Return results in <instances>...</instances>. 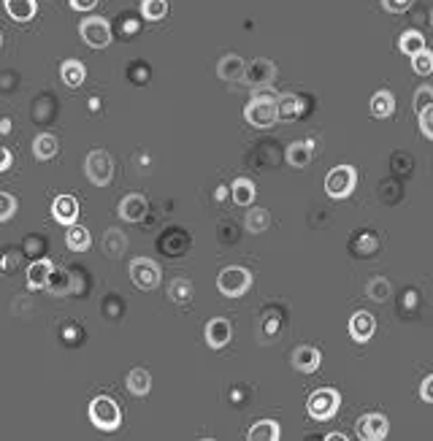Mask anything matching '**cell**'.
I'll list each match as a JSON object with an SVG mask.
<instances>
[{"label": "cell", "mask_w": 433, "mask_h": 441, "mask_svg": "<svg viewBox=\"0 0 433 441\" xmlns=\"http://www.w3.org/2000/svg\"><path fill=\"white\" fill-rule=\"evenodd\" d=\"M314 158V141L306 139V141H295V144H290L288 146V162L292 168H306Z\"/></svg>", "instance_id": "2e32d148"}, {"label": "cell", "mask_w": 433, "mask_h": 441, "mask_svg": "<svg viewBox=\"0 0 433 441\" xmlns=\"http://www.w3.org/2000/svg\"><path fill=\"white\" fill-rule=\"evenodd\" d=\"M8 168H11V152L0 146V171H8Z\"/></svg>", "instance_id": "ee69618b"}, {"label": "cell", "mask_w": 433, "mask_h": 441, "mask_svg": "<svg viewBox=\"0 0 433 441\" xmlns=\"http://www.w3.org/2000/svg\"><path fill=\"white\" fill-rule=\"evenodd\" d=\"M33 155H36V160H52L57 155V139L49 136V133L36 136V141H33Z\"/></svg>", "instance_id": "4316f807"}, {"label": "cell", "mask_w": 433, "mask_h": 441, "mask_svg": "<svg viewBox=\"0 0 433 441\" xmlns=\"http://www.w3.org/2000/svg\"><path fill=\"white\" fill-rule=\"evenodd\" d=\"M355 184H357V174H355V168H352V165H336L328 176H325V192H328L330 198H336V201H339V198H347V195H352Z\"/></svg>", "instance_id": "277c9868"}, {"label": "cell", "mask_w": 433, "mask_h": 441, "mask_svg": "<svg viewBox=\"0 0 433 441\" xmlns=\"http://www.w3.org/2000/svg\"><path fill=\"white\" fill-rule=\"evenodd\" d=\"M366 293H369V298L376 303H385L390 301V279H385V276H374V279H369V284H366Z\"/></svg>", "instance_id": "83f0119b"}, {"label": "cell", "mask_w": 433, "mask_h": 441, "mask_svg": "<svg viewBox=\"0 0 433 441\" xmlns=\"http://www.w3.org/2000/svg\"><path fill=\"white\" fill-rule=\"evenodd\" d=\"M269 222H271V214L266 209H249V214H247L249 233H263V230L269 227Z\"/></svg>", "instance_id": "1f68e13d"}, {"label": "cell", "mask_w": 433, "mask_h": 441, "mask_svg": "<svg viewBox=\"0 0 433 441\" xmlns=\"http://www.w3.org/2000/svg\"><path fill=\"white\" fill-rule=\"evenodd\" d=\"M104 252L108 258H122L125 249H127V236H125L120 227H108L104 233Z\"/></svg>", "instance_id": "44dd1931"}, {"label": "cell", "mask_w": 433, "mask_h": 441, "mask_svg": "<svg viewBox=\"0 0 433 441\" xmlns=\"http://www.w3.org/2000/svg\"><path fill=\"white\" fill-rule=\"evenodd\" d=\"M84 174L95 187H108L114 179V160L106 149H92L84 160Z\"/></svg>", "instance_id": "7a4b0ae2"}, {"label": "cell", "mask_w": 433, "mask_h": 441, "mask_svg": "<svg viewBox=\"0 0 433 441\" xmlns=\"http://www.w3.org/2000/svg\"><path fill=\"white\" fill-rule=\"evenodd\" d=\"M230 192H233V201L239 203V206H249V203L255 201V184L249 179H236L233 187H230Z\"/></svg>", "instance_id": "f546056e"}, {"label": "cell", "mask_w": 433, "mask_h": 441, "mask_svg": "<svg viewBox=\"0 0 433 441\" xmlns=\"http://www.w3.org/2000/svg\"><path fill=\"white\" fill-rule=\"evenodd\" d=\"M249 284H252V274H249L247 268H239V265H230V268H225V271L217 276V287H220V293L227 295V298L244 295L249 290Z\"/></svg>", "instance_id": "5b68a950"}, {"label": "cell", "mask_w": 433, "mask_h": 441, "mask_svg": "<svg viewBox=\"0 0 433 441\" xmlns=\"http://www.w3.org/2000/svg\"><path fill=\"white\" fill-rule=\"evenodd\" d=\"M52 271H55V262L46 260V258L30 262V268H27V287H30V290H43V287L49 284Z\"/></svg>", "instance_id": "9a60e30c"}, {"label": "cell", "mask_w": 433, "mask_h": 441, "mask_svg": "<svg viewBox=\"0 0 433 441\" xmlns=\"http://www.w3.org/2000/svg\"><path fill=\"white\" fill-rule=\"evenodd\" d=\"M71 6H73L76 11H90V8L98 6V0H71Z\"/></svg>", "instance_id": "7bdbcfd3"}, {"label": "cell", "mask_w": 433, "mask_h": 441, "mask_svg": "<svg viewBox=\"0 0 433 441\" xmlns=\"http://www.w3.org/2000/svg\"><path fill=\"white\" fill-rule=\"evenodd\" d=\"M252 98H269V101H279V95H276L271 87H255V90H252Z\"/></svg>", "instance_id": "60d3db41"}, {"label": "cell", "mask_w": 433, "mask_h": 441, "mask_svg": "<svg viewBox=\"0 0 433 441\" xmlns=\"http://www.w3.org/2000/svg\"><path fill=\"white\" fill-rule=\"evenodd\" d=\"M146 211H149V203L141 192H130L120 203V217L125 222H141L146 217Z\"/></svg>", "instance_id": "8fae6325"}, {"label": "cell", "mask_w": 433, "mask_h": 441, "mask_svg": "<svg viewBox=\"0 0 433 441\" xmlns=\"http://www.w3.org/2000/svg\"><path fill=\"white\" fill-rule=\"evenodd\" d=\"M320 360L322 358H320V352L314 346H298L295 355H292V368L301 371V374H311V371L320 368Z\"/></svg>", "instance_id": "e0dca14e"}, {"label": "cell", "mask_w": 433, "mask_h": 441, "mask_svg": "<svg viewBox=\"0 0 433 441\" xmlns=\"http://www.w3.org/2000/svg\"><path fill=\"white\" fill-rule=\"evenodd\" d=\"M247 74V62L241 60L239 55H225L222 60L217 62V76L225 81H244Z\"/></svg>", "instance_id": "4fadbf2b"}, {"label": "cell", "mask_w": 433, "mask_h": 441, "mask_svg": "<svg viewBox=\"0 0 433 441\" xmlns=\"http://www.w3.org/2000/svg\"><path fill=\"white\" fill-rule=\"evenodd\" d=\"M65 244H68V249L71 252H87L90 246H92V236H90V230L84 227V225H68V233H65Z\"/></svg>", "instance_id": "ffe728a7"}, {"label": "cell", "mask_w": 433, "mask_h": 441, "mask_svg": "<svg viewBox=\"0 0 433 441\" xmlns=\"http://www.w3.org/2000/svg\"><path fill=\"white\" fill-rule=\"evenodd\" d=\"M355 249L363 252V255H366V252H374V249H376V236H374V233H357V236H355Z\"/></svg>", "instance_id": "74e56055"}, {"label": "cell", "mask_w": 433, "mask_h": 441, "mask_svg": "<svg viewBox=\"0 0 433 441\" xmlns=\"http://www.w3.org/2000/svg\"><path fill=\"white\" fill-rule=\"evenodd\" d=\"M339 393L336 390H330V387H320V390H314L309 396V403H306V412L311 414V420H320L325 422L330 420L336 412H339Z\"/></svg>", "instance_id": "3957f363"}, {"label": "cell", "mask_w": 433, "mask_h": 441, "mask_svg": "<svg viewBox=\"0 0 433 441\" xmlns=\"http://www.w3.org/2000/svg\"><path fill=\"white\" fill-rule=\"evenodd\" d=\"M414 301H417V295H414V293H409V295H406V306H414Z\"/></svg>", "instance_id": "bcb514c9"}, {"label": "cell", "mask_w": 433, "mask_h": 441, "mask_svg": "<svg viewBox=\"0 0 433 441\" xmlns=\"http://www.w3.org/2000/svg\"><path fill=\"white\" fill-rule=\"evenodd\" d=\"M0 46H3V33H0Z\"/></svg>", "instance_id": "c3c4849f"}, {"label": "cell", "mask_w": 433, "mask_h": 441, "mask_svg": "<svg viewBox=\"0 0 433 441\" xmlns=\"http://www.w3.org/2000/svg\"><path fill=\"white\" fill-rule=\"evenodd\" d=\"M420 130H423L425 139L433 141V106L425 108V111H420Z\"/></svg>", "instance_id": "f35d334b"}, {"label": "cell", "mask_w": 433, "mask_h": 441, "mask_svg": "<svg viewBox=\"0 0 433 441\" xmlns=\"http://www.w3.org/2000/svg\"><path fill=\"white\" fill-rule=\"evenodd\" d=\"M420 396H423V401L433 403V377H428V379L423 382V387H420Z\"/></svg>", "instance_id": "b9f144b4"}, {"label": "cell", "mask_w": 433, "mask_h": 441, "mask_svg": "<svg viewBox=\"0 0 433 441\" xmlns=\"http://www.w3.org/2000/svg\"><path fill=\"white\" fill-rule=\"evenodd\" d=\"M431 24H433V11H431Z\"/></svg>", "instance_id": "f907efd6"}, {"label": "cell", "mask_w": 433, "mask_h": 441, "mask_svg": "<svg viewBox=\"0 0 433 441\" xmlns=\"http://www.w3.org/2000/svg\"><path fill=\"white\" fill-rule=\"evenodd\" d=\"M90 420H92V425L98 430H117L120 422H122V412H120V406H117L114 398L98 396L90 403Z\"/></svg>", "instance_id": "6da1fadb"}, {"label": "cell", "mask_w": 433, "mask_h": 441, "mask_svg": "<svg viewBox=\"0 0 433 441\" xmlns=\"http://www.w3.org/2000/svg\"><path fill=\"white\" fill-rule=\"evenodd\" d=\"M249 441H276L279 439V425L274 420H260L249 428L247 433Z\"/></svg>", "instance_id": "d4e9b609"}, {"label": "cell", "mask_w": 433, "mask_h": 441, "mask_svg": "<svg viewBox=\"0 0 433 441\" xmlns=\"http://www.w3.org/2000/svg\"><path fill=\"white\" fill-rule=\"evenodd\" d=\"M52 217L60 225H73L79 217V201L73 195H57L52 203Z\"/></svg>", "instance_id": "7c38bea8"}, {"label": "cell", "mask_w": 433, "mask_h": 441, "mask_svg": "<svg viewBox=\"0 0 433 441\" xmlns=\"http://www.w3.org/2000/svg\"><path fill=\"white\" fill-rule=\"evenodd\" d=\"M60 79L65 81V87H82L87 79V71L79 60H65L60 65Z\"/></svg>", "instance_id": "603a6c76"}, {"label": "cell", "mask_w": 433, "mask_h": 441, "mask_svg": "<svg viewBox=\"0 0 433 441\" xmlns=\"http://www.w3.org/2000/svg\"><path fill=\"white\" fill-rule=\"evenodd\" d=\"M341 439H344L341 433H330V436H328V441H341Z\"/></svg>", "instance_id": "7dc6e473"}, {"label": "cell", "mask_w": 433, "mask_h": 441, "mask_svg": "<svg viewBox=\"0 0 433 441\" xmlns=\"http://www.w3.org/2000/svg\"><path fill=\"white\" fill-rule=\"evenodd\" d=\"M412 68H414V74H420V76H431L433 74V52H428V49L417 52V55L412 57Z\"/></svg>", "instance_id": "836d02e7"}, {"label": "cell", "mask_w": 433, "mask_h": 441, "mask_svg": "<svg viewBox=\"0 0 433 441\" xmlns=\"http://www.w3.org/2000/svg\"><path fill=\"white\" fill-rule=\"evenodd\" d=\"M244 117H247L249 125L255 127H271L274 122L279 120L276 117V101H269V98H252L244 108Z\"/></svg>", "instance_id": "ba28073f"}, {"label": "cell", "mask_w": 433, "mask_h": 441, "mask_svg": "<svg viewBox=\"0 0 433 441\" xmlns=\"http://www.w3.org/2000/svg\"><path fill=\"white\" fill-rule=\"evenodd\" d=\"M71 276L65 274V271H52V276H49V284H46V290L49 293H55V295H62V293H68L71 290Z\"/></svg>", "instance_id": "e575fe53"}, {"label": "cell", "mask_w": 433, "mask_h": 441, "mask_svg": "<svg viewBox=\"0 0 433 441\" xmlns=\"http://www.w3.org/2000/svg\"><path fill=\"white\" fill-rule=\"evenodd\" d=\"M304 114V101L298 95H279L276 101V117L282 122H295Z\"/></svg>", "instance_id": "ac0fdd59"}, {"label": "cell", "mask_w": 433, "mask_h": 441, "mask_svg": "<svg viewBox=\"0 0 433 441\" xmlns=\"http://www.w3.org/2000/svg\"><path fill=\"white\" fill-rule=\"evenodd\" d=\"M0 271H3V258H0Z\"/></svg>", "instance_id": "681fc988"}, {"label": "cell", "mask_w": 433, "mask_h": 441, "mask_svg": "<svg viewBox=\"0 0 433 441\" xmlns=\"http://www.w3.org/2000/svg\"><path fill=\"white\" fill-rule=\"evenodd\" d=\"M276 76V65L266 57H257V60L247 65V74H244V81H249L252 87H269L271 81Z\"/></svg>", "instance_id": "30bf717a"}, {"label": "cell", "mask_w": 433, "mask_h": 441, "mask_svg": "<svg viewBox=\"0 0 433 441\" xmlns=\"http://www.w3.org/2000/svg\"><path fill=\"white\" fill-rule=\"evenodd\" d=\"M412 3L414 0H382V6H385L390 14H404V11H409Z\"/></svg>", "instance_id": "ab89813d"}, {"label": "cell", "mask_w": 433, "mask_h": 441, "mask_svg": "<svg viewBox=\"0 0 433 441\" xmlns=\"http://www.w3.org/2000/svg\"><path fill=\"white\" fill-rule=\"evenodd\" d=\"M398 46H401V52H404V55L414 57L417 52H423V49H425V36H423V33H417V30H406V33L401 36V41H398Z\"/></svg>", "instance_id": "f1b7e54d"}, {"label": "cell", "mask_w": 433, "mask_h": 441, "mask_svg": "<svg viewBox=\"0 0 433 441\" xmlns=\"http://www.w3.org/2000/svg\"><path fill=\"white\" fill-rule=\"evenodd\" d=\"M371 114L376 120H388L395 114V98H392L388 90H379L371 98Z\"/></svg>", "instance_id": "cb8c5ba5"}, {"label": "cell", "mask_w": 433, "mask_h": 441, "mask_svg": "<svg viewBox=\"0 0 433 441\" xmlns=\"http://www.w3.org/2000/svg\"><path fill=\"white\" fill-rule=\"evenodd\" d=\"M79 33L87 46L92 49H106L111 43V27L104 17H87V20L79 24Z\"/></svg>", "instance_id": "52a82bcc"}, {"label": "cell", "mask_w": 433, "mask_h": 441, "mask_svg": "<svg viewBox=\"0 0 433 441\" xmlns=\"http://www.w3.org/2000/svg\"><path fill=\"white\" fill-rule=\"evenodd\" d=\"M141 14L149 22L163 20L165 14H168V3L165 0H141Z\"/></svg>", "instance_id": "d6a6232c"}, {"label": "cell", "mask_w": 433, "mask_h": 441, "mask_svg": "<svg viewBox=\"0 0 433 441\" xmlns=\"http://www.w3.org/2000/svg\"><path fill=\"white\" fill-rule=\"evenodd\" d=\"M14 211H17V198L8 192H0V222L11 220Z\"/></svg>", "instance_id": "8d00e7d4"}, {"label": "cell", "mask_w": 433, "mask_h": 441, "mask_svg": "<svg viewBox=\"0 0 433 441\" xmlns=\"http://www.w3.org/2000/svg\"><path fill=\"white\" fill-rule=\"evenodd\" d=\"M127 390H130L133 396H146V393L152 390V377H149V371H146V368H133V371L127 374Z\"/></svg>", "instance_id": "484cf974"}, {"label": "cell", "mask_w": 433, "mask_h": 441, "mask_svg": "<svg viewBox=\"0 0 433 441\" xmlns=\"http://www.w3.org/2000/svg\"><path fill=\"white\" fill-rule=\"evenodd\" d=\"M390 425L385 420V414H366L357 420V436L363 441H382L388 436Z\"/></svg>", "instance_id": "9c48e42d"}, {"label": "cell", "mask_w": 433, "mask_h": 441, "mask_svg": "<svg viewBox=\"0 0 433 441\" xmlns=\"http://www.w3.org/2000/svg\"><path fill=\"white\" fill-rule=\"evenodd\" d=\"M3 6L14 22H30L36 17V0H3Z\"/></svg>", "instance_id": "7402d4cb"}, {"label": "cell", "mask_w": 433, "mask_h": 441, "mask_svg": "<svg viewBox=\"0 0 433 441\" xmlns=\"http://www.w3.org/2000/svg\"><path fill=\"white\" fill-rule=\"evenodd\" d=\"M8 127H11V122H8V120H3V122H0V133H11Z\"/></svg>", "instance_id": "f6af8a7d"}, {"label": "cell", "mask_w": 433, "mask_h": 441, "mask_svg": "<svg viewBox=\"0 0 433 441\" xmlns=\"http://www.w3.org/2000/svg\"><path fill=\"white\" fill-rule=\"evenodd\" d=\"M374 330H376V320H374L369 312H357L350 320V333L357 344H366L374 336Z\"/></svg>", "instance_id": "5bb4252c"}, {"label": "cell", "mask_w": 433, "mask_h": 441, "mask_svg": "<svg viewBox=\"0 0 433 441\" xmlns=\"http://www.w3.org/2000/svg\"><path fill=\"white\" fill-rule=\"evenodd\" d=\"M160 276H163L160 265L149 258H136L130 262V279L139 290H155L160 284Z\"/></svg>", "instance_id": "8992f818"}, {"label": "cell", "mask_w": 433, "mask_h": 441, "mask_svg": "<svg viewBox=\"0 0 433 441\" xmlns=\"http://www.w3.org/2000/svg\"><path fill=\"white\" fill-rule=\"evenodd\" d=\"M431 106H433V87H420L414 92V111L420 114V111H425Z\"/></svg>", "instance_id": "d590c367"}, {"label": "cell", "mask_w": 433, "mask_h": 441, "mask_svg": "<svg viewBox=\"0 0 433 441\" xmlns=\"http://www.w3.org/2000/svg\"><path fill=\"white\" fill-rule=\"evenodd\" d=\"M230 322L222 320V317H217V320H211L206 325V341L211 349H222L227 341H230Z\"/></svg>", "instance_id": "d6986e66"}, {"label": "cell", "mask_w": 433, "mask_h": 441, "mask_svg": "<svg viewBox=\"0 0 433 441\" xmlns=\"http://www.w3.org/2000/svg\"><path fill=\"white\" fill-rule=\"evenodd\" d=\"M168 295L173 303H190L192 301V284L187 279H173L168 287Z\"/></svg>", "instance_id": "4dcf8cb0"}]
</instances>
